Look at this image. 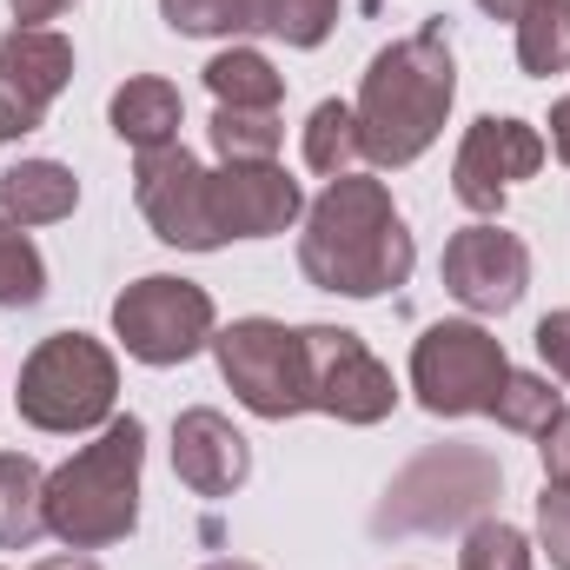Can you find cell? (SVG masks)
Masks as SVG:
<instances>
[{"label":"cell","mask_w":570,"mask_h":570,"mask_svg":"<svg viewBox=\"0 0 570 570\" xmlns=\"http://www.w3.org/2000/svg\"><path fill=\"white\" fill-rule=\"evenodd\" d=\"M498 458L478 444H438L425 458H412L399 471V484L379 504V531H451L471 511H484L498 498Z\"/></svg>","instance_id":"5"},{"label":"cell","mask_w":570,"mask_h":570,"mask_svg":"<svg viewBox=\"0 0 570 570\" xmlns=\"http://www.w3.org/2000/svg\"><path fill=\"white\" fill-rule=\"evenodd\" d=\"M173 471H179L186 491H199V498H226V491L246 484L253 451H246V438L226 425L219 412L199 405V412H186V419L173 425Z\"/></svg>","instance_id":"15"},{"label":"cell","mask_w":570,"mask_h":570,"mask_svg":"<svg viewBox=\"0 0 570 570\" xmlns=\"http://www.w3.org/2000/svg\"><path fill=\"white\" fill-rule=\"evenodd\" d=\"M33 570H100V564L80 558V551H67V558H47V564H33Z\"/></svg>","instance_id":"34"},{"label":"cell","mask_w":570,"mask_h":570,"mask_svg":"<svg viewBox=\"0 0 570 570\" xmlns=\"http://www.w3.org/2000/svg\"><path fill=\"white\" fill-rule=\"evenodd\" d=\"M531 285V253L504 226H464L444 246V292L464 312H511Z\"/></svg>","instance_id":"13"},{"label":"cell","mask_w":570,"mask_h":570,"mask_svg":"<svg viewBox=\"0 0 570 570\" xmlns=\"http://www.w3.org/2000/svg\"><path fill=\"white\" fill-rule=\"evenodd\" d=\"M538 531H544L551 564L570 570V484H544V498H538Z\"/></svg>","instance_id":"28"},{"label":"cell","mask_w":570,"mask_h":570,"mask_svg":"<svg viewBox=\"0 0 570 570\" xmlns=\"http://www.w3.org/2000/svg\"><path fill=\"white\" fill-rule=\"evenodd\" d=\"M305 405L312 412H332L345 425H379L399 392H392V372L365 352L358 332H338V325H305Z\"/></svg>","instance_id":"9"},{"label":"cell","mask_w":570,"mask_h":570,"mask_svg":"<svg viewBox=\"0 0 570 570\" xmlns=\"http://www.w3.org/2000/svg\"><path fill=\"white\" fill-rule=\"evenodd\" d=\"M511 365H504V345L484 332V325H464V318H444L431 325L412 352V392L431 419H464V412H491L498 392H504Z\"/></svg>","instance_id":"6"},{"label":"cell","mask_w":570,"mask_h":570,"mask_svg":"<svg viewBox=\"0 0 570 570\" xmlns=\"http://www.w3.org/2000/svg\"><path fill=\"white\" fill-rule=\"evenodd\" d=\"M484 13H498V20H524L531 13V0H478Z\"/></svg>","instance_id":"33"},{"label":"cell","mask_w":570,"mask_h":570,"mask_svg":"<svg viewBox=\"0 0 570 570\" xmlns=\"http://www.w3.org/2000/svg\"><path fill=\"white\" fill-rule=\"evenodd\" d=\"M338 20V0H266V27L292 47H318Z\"/></svg>","instance_id":"27"},{"label":"cell","mask_w":570,"mask_h":570,"mask_svg":"<svg viewBox=\"0 0 570 570\" xmlns=\"http://www.w3.org/2000/svg\"><path fill=\"white\" fill-rule=\"evenodd\" d=\"M358 159H365L358 114H352L345 100L312 107V120H305V166H312V173H325V179H338V173H352Z\"/></svg>","instance_id":"20"},{"label":"cell","mask_w":570,"mask_h":570,"mask_svg":"<svg viewBox=\"0 0 570 570\" xmlns=\"http://www.w3.org/2000/svg\"><path fill=\"white\" fill-rule=\"evenodd\" d=\"M0 206L20 226H47V219H67L80 206V179L60 159H20L13 173H0Z\"/></svg>","instance_id":"16"},{"label":"cell","mask_w":570,"mask_h":570,"mask_svg":"<svg viewBox=\"0 0 570 570\" xmlns=\"http://www.w3.org/2000/svg\"><path fill=\"white\" fill-rule=\"evenodd\" d=\"M114 392H120V372H114V352L87 332H53L27 365H20V419L33 431H94L114 412Z\"/></svg>","instance_id":"4"},{"label":"cell","mask_w":570,"mask_h":570,"mask_svg":"<svg viewBox=\"0 0 570 570\" xmlns=\"http://www.w3.org/2000/svg\"><path fill=\"white\" fill-rule=\"evenodd\" d=\"M518 67L538 80L570 67V0H531V13L518 20Z\"/></svg>","instance_id":"21"},{"label":"cell","mask_w":570,"mask_h":570,"mask_svg":"<svg viewBox=\"0 0 570 570\" xmlns=\"http://www.w3.org/2000/svg\"><path fill=\"white\" fill-rule=\"evenodd\" d=\"M47 531V478L33 458L0 451V551H27Z\"/></svg>","instance_id":"17"},{"label":"cell","mask_w":570,"mask_h":570,"mask_svg":"<svg viewBox=\"0 0 570 570\" xmlns=\"http://www.w3.org/2000/svg\"><path fill=\"white\" fill-rule=\"evenodd\" d=\"M114 332L140 365H179L213 338V298L193 279H140L114 298Z\"/></svg>","instance_id":"8"},{"label":"cell","mask_w":570,"mask_h":570,"mask_svg":"<svg viewBox=\"0 0 570 570\" xmlns=\"http://www.w3.org/2000/svg\"><path fill=\"white\" fill-rule=\"evenodd\" d=\"M206 570H259V564H206Z\"/></svg>","instance_id":"35"},{"label":"cell","mask_w":570,"mask_h":570,"mask_svg":"<svg viewBox=\"0 0 570 570\" xmlns=\"http://www.w3.org/2000/svg\"><path fill=\"white\" fill-rule=\"evenodd\" d=\"M544 478L551 484H570V412H558L551 431H544Z\"/></svg>","instance_id":"30"},{"label":"cell","mask_w":570,"mask_h":570,"mask_svg":"<svg viewBox=\"0 0 570 570\" xmlns=\"http://www.w3.org/2000/svg\"><path fill=\"white\" fill-rule=\"evenodd\" d=\"M538 352H544V365L570 379V312H551L544 325H538Z\"/></svg>","instance_id":"29"},{"label":"cell","mask_w":570,"mask_h":570,"mask_svg":"<svg viewBox=\"0 0 570 570\" xmlns=\"http://www.w3.org/2000/svg\"><path fill=\"white\" fill-rule=\"evenodd\" d=\"M412 233L392 206V193L365 173H338L312 213H305V239H298V266L305 279L345 298H379L392 285L412 279Z\"/></svg>","instance_id":"1"},{"label":"cell","mask_w":570,"mask_h":570,"mask_svg":"<svg viewBox=\"0 0 570 570\" xmlns=\"http://www.w3.org/2000/svg\"><path fill=\"white\" fill-rule=\"evenodd\" d=\"M458 570H531V544L511 524H478L458 551Z\"/></svg>","instance_id":"26"},{"label":"cell","mask_w":570,"mask_h":570,"mask_svg":"<svg viewBox=\"0 0 570 570\" xmlns=\"http://www.w3.org/2000/svg\"><path fill=\"white\" fill-rule=\"evenodd\" d=\"M544 166V140H538V127H524V120H478L464 146H458V166H451V193L471 206V213H504V193H511V179H531Z\"/></svg>","instance_id":"12"},{"label":"cell","mask_w":570,"mask_h":570,"mask_svg":"<svg viewBox=\"0 0 570 570\" xmlns=\"http://www.w3.org/2000/svg\"><path fill=\"white\" fill-rule=\"evenodd\" d=\"M558 412H564V405H558V392H551L544 379H531V372H511V379H504V392H498V405H491V419H498V425L524 431V438H544Z\"/></svg>","instance_id":"24"},{"label":"cell","mask_w":570,"mask_h":570,"mask_svg":"<svg viewBox=\"0 0 570 570\" xmlns=\"http://www.w3.org/2000/svg\"><path fill=\"white\" fill-rule=\"evenodd\" d=\"M213 352L246 412H259V419L312 412L305 405V338L285 332L279 318H239L213 338Z\"/></svg>","instance_id":"7"},{"label":"cell","mask_w":570,"mask_h":570,"mask_svg":"<svg viewBox=\"0 0 570 570\" xmlns=\"http://www.w3.org/2000/svg\"><path fill=\"white\" fill-rule=\"evenodd\" d=\"M451 94H458V67H451V47H444V27H419L412 40H392L372 67H365V87H358V140L372 166H412L444 114H451Z\"/></svg>","instance_id":"2"},{"label":"cell","mask_w":570,"mask_h":570,"mask_svg":"<svg viewBox=\"0 0 570 570\" xmlns=\"http://www.w3.org/2000/svg\"><path fill=\"white\" fill-rule=\"evenodd\" d=\"M173 33H253L266 27V0H159Z\"/></svg>","instance_id":"22"},{"label":"cell","mask_w":570,"mask_h":570,"mask_svg":"<svg viewBox=\"0 0 570 570\" xmlns=\"http://www.w3.org/2000/svg\"><path fill=\"white\" fill-rule=\"evenodd\" d=\"M7 7H13V20H20V27H47V20H60L73 0H7Z\"/></svg>","instance_id":"31"},{"label":"cell","mask_w":570,"mask_h":570,"mask_svg":"<svg viewBox=\"0 0 570 570\" xmlns=\"http://www.w3.org/2000/svg\"><path fill=\"white\" fill-rule=\"evenodd\" d=\"M47 292V266L27 246V233H13V219H0V305H33Z\"/></svg>","instance_id":"25"},{"label":"cell","mask_w":570,"mask_h":570,"mask_svg":"<svg viewBox=\"0 0 570 570\" xmlns=\"http://www.w3.org/2000/svg\"><path fill=\"white\" fill-rule=\"evenodd\" d=\"M206 206L219 239H273L298 219V179H285L273 159H239L206 173Z\"/></svg>","instance_id":"14"},{"label":"cell","mask_w":570,"mask_h":570,"mask_svg":"<svg viewBox=\"0 0 570 570\" xmlns=\"http://www.w3.org/2000/svg\"><path fill=\"white\" fill-rule=\"evenodd\" d=\"M134 193H140V213L153 219V233L166 246H186V253H213L219 246V226H213V206H206V166L179 140L140 153Z\"/></svg>","instance_id":"10"},{"label":"cell","mask_w":570,"mask_h":570,"mask_svg":"<svg viewBox=\"0 0 570 570\" xmlns=\"http://www.w3.org/2000/svg\"><path fill=\"white\" fill-rule=\"evenodd\" d=\"M551 146H558V159L570 166V100L558 107V114H551Z\"/></svg>","instance_id":"32"},{"label":"cell","mask_w":570,"mask_h":570,"mask_svg":"<svg viewBox=\"0 0 570 570\" xmlns=\"http://www.w3.org/2000/svg\"><path fill=\"white\" fill-rule=\"evenodd\" d=\"M114 134L127 146H173L179 134V87H166V80H127L120 94H114Z\"/></svg>","instance_id":"18"},{"label":"cell","mask_w":570,"mask_h":570,"mask_svg":"<svg viewBox=\"0 0 570 570\" xmlns=\"http://www.w3.org/2000/svg\"><path fill=\"white\" fill-rule=\"evenodd\" d=\"M140 458H146V425L114 419L80 458H67L47 478V531L67 551L120 544L140 518Z\"/></svg>","instance_id":"3"},{"label":"cell","mask_w":570,"mask_h":570,"mask_svg":"<svg viewBox=\"0 0 570 570\" xmlns=\"http://www.w3.org/2000/svg\"><path fill=\"white\" fill-rule=\"evenodd\" d=\"M206 87H213L219 107H253V114H279V100H285V80L273 73V60L253 53V47L219 53V60L206 67Z\"/></svg>","instance_id":"19"},{"label":"cell","mask_w":570,"mask_h":570,"mask_svg":"<svg viewBox=\"0 0 570 570\" xmlns=\"http://www.w3.org/2000/svg\"><path fill=\"white\" fill-rule=\"evenodd\" d=\"M279 114H253V107H219L213 114V146H219V159L226 166H239V159H273L279 153Z\"/></svg>","instance_id":"23"},{"label":"cell","mask_w":570,"mask_h":570,"mask_svg":"<svg viewBox=\"0 0 570 570\" xmlns=\"http://www.w3.org/2000/svg\"><path fill=\"white\" fill-rule=\"evenodd\" d=\"M73 73V47L47 27H13L0 40V140H20L47 120Z\"/></svg>","instance_id":"11"}]
</instances>
